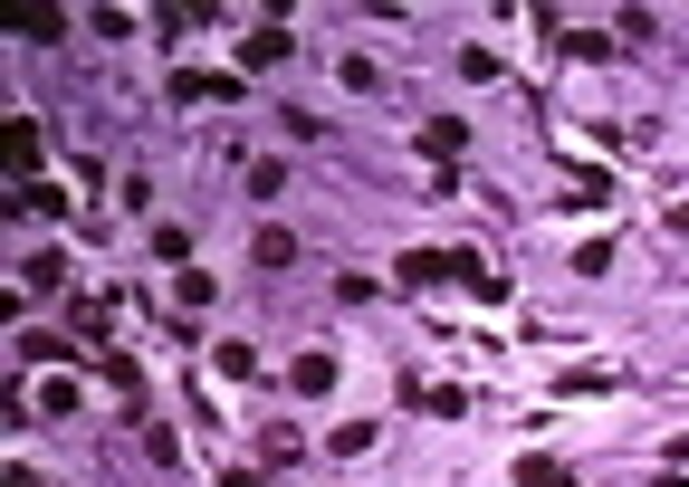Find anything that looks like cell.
<instances>
[{
	"mask_svg": "<svg viewBox=\"0 0 689 487\" xmlns=\"http://www.w3.org/2000/svg\"><path fill=\"white\" fill-rule=\"evenodd\" d=\"M422 153L431 162H460V153H470V125H460V116H431L422 125Z\"/></svg>",
	"mask_w": 689,
	"mask_h": 487,
	"instance_id": "obj_1",
	"label": "cell"
},
{
	"mask_svg": "<svg viewBox=\"0 0 689 487\" xmlns=\"http://www.w3.org/2000/svg\"><path fill=\"white\" fill-rule=\"evenodd\" d=\"M20 287H29V297H58V287H68V258H58V249H39V258L20 268Z\"/></svg>",
	"mask_w": 689,
	"mask_h": 487,
	"instance_id": "obj_2",
	"label": "cell"
},
{
	"mask_svg": "<svg viewBox=\"0 0 689 487\" xmlns=\"http://www.w3.org/2000/svg\"><path fill=\"white\" fill-rule=\"evenodd\" d=\"M10 172H20V182H39V125H10Z\"/></svg>",
	"mask_w": 689,
	"mask_h": 487,
	"instance_id": "obj_3",
	"label": "cell"
},
{
	"mask_svg": "<svg viewBox=\"0 0 689 487\" xmlns=\"http://www.w3.org/2000/svg\"><path fill=\"white\" fill-rule=\"evenodd\" d=\"M249 258H259V268H297V258H307V249H297V239H287V230H259V239H249Z\"/></svg>",
	"mask_w": 689,
	"mask_h": 487,
	"instance_id": "obj_4",
	"label": "cell"
},
{
	"mask_svg": "<svg viewBox=\"0 0 689 487\" xmlns=\"http://www.w3.org/2000/svg\"><path fill=\"white\" fill-rule=\"evenodd\" d=\"M287 48H297V39H287V29H278V20H268V29H249V68H278Z\"/></svg>",
	"mask_w": 689,
	"mask_h": 487,
	"instance_id": "obj_5",
	"label": "cell"
},
{
	"mask_svg": "<svg viewBox=\"0 0 689 487\" xmlns=\"http://www.w3.org/2000/svg\"><path fill=\"white\" fill-rule=\"evenodd\" d=\"M68 29H77V20H68V10H29V20H20V39H39V48H58V39H68Z\"/></svg>",
	"mask_w": 689,
	"mask_h": 487,
	"instance_id": "obj_6",
	"label": "cell"
},
{
	"mask_svg": "<svg viewBox=\"0 0 689 487\" xmlns=\"http://www.w3.org/2000/svg\"><path fill=\"white\" fill-rule=\"evenodd\" d=\"M211 364L230 372V382H249V372H259V354H249V345H230V335H220V345H211Z\"/></svg>",
	"mask_w": 689,
	"mask_h": 487,
	"instance_id": "obj_7",
	"label": "cell"
},
{
	"mask_svg": "<svg viewBox=\"0 0 689 487\" xmlns=\"http://www.w3.org/2000/svg\"><path fill=\"white\" fill-rule=\"evenodd\" d=\"M183 258H191V230H173V220H164V230H154V268H183Z\"/></svg>",
	"mask_w": 689,
	"mask_h": 487,
	"instance_id": "obj_8",
	"label": "cell"
},
{
	"mask_svg": "<svg viewBox=\"0 0 689 487\" xmlns=\"http://www.w3.org/2000/svg\"><path fill=\"white\" fill-rule=\"evenodd\" d=\"M574 278H613V239H584V249H574Z\"/></svg>",
	"mask_w": 689,
	"mask_h": 487,
	"instance_id": "obj_9",
	"label": "cell"
},
{
	"mask_svg": "<svg viewBox=\"0 0 689 487\" xmlns=\"http://www.w3.org/2000/svg\"><path fill=\"white\" fill-rule=\"evenodd\" d=\"M374 440H383L374 420H345V430H335V459H364V449H374Z\"/></svg>",
	"mask_w": 689,
	"mask_h": 487,
	"instance_id": "obj_10",
	"label": "cell"
},
{
	"mask_svg": "<svg viewBox=\"0 0 689 487\" xmlns=\"http://www.w3.org/2000/svg\"><path fill=\"white\" fill-rule=\"evenodd\" d=\"M287 191V162H249V201H278Z\"/></svg>",
	"mask_w": 689,
	"mask_h": 487,
	"instance_id": "obj_11",
	"label": "cell"
},
{
	"mask_svg": "<svg viewBox=\"0 0 689 487\" xmlns=\"http://www.w3.org/2000/svg\"><path fill=\"white\" fill-rule=\"evenodd\" d=\"M335 382V354H297V392H326Z\"/></svg>",
	"mask_w": 689,
	"mask_h": 487,
	"instance_id": "obj_12",
	"label": "cell"
},
{
	"mask_svg": "<svg viewBox=\"0 0 689 487\" xmlns=\"http://www.w3.org/2000/svg\"><path fill=\"white\" fill-rule=\"evenodd\" d=\"M20 201H29V210H48V220H58V210H68V182H20Z\"/></svg>",
	"mask_w": 689,
	"mask_h": 487,
	"instance_id": "obj_13",
	"label": "cell"
},
{
	"mask_svg": "<svg viewBox=\"0 0 689 487\" xmlns=\"http://www.w3.org/2000/svg\"><path fill=\"white\" fill-rule=\"evenodd\" d=\"M518 487H574V478H565L555 459H518Z\"/></svg>",
	"mask_w": 689,
	"mask_h": 487,
	"instance_id": "obj_14",
	"label": "cell"
}]
</instances>
